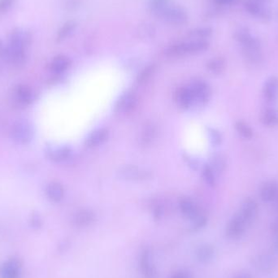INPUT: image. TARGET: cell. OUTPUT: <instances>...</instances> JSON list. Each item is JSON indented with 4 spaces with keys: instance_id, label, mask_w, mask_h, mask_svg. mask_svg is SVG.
Masks as SVG:
<instances>
[{
    "instance_id": "obj_11",
    "label": "cell",
    "mask_w": 278,
    "mask_h": 278,
    "mask_svg": "<svg viewBox=\"0 0 278 278\" xmlns=\"http://www.w3.org/2000/svg\"><path fill=\"white\" fill-rule=\"evenodd\" d=\"M246 226L248 225L244 222L240 214H236L230 220L226 226V237L231 240L239 239L245 234Z\"/></svg>"
},
{
    "instance_id": "obj_40",
    "label": "cell",
    "mask_w": 278,
    "mask_h": 278,
    "mask_svg": "<svg viewBox=\"0 0 278 278\" xmlns=\"http://www.w3.org/2000/svg\"><path fill=\"white\" fill-rule=\"evenodd\" d=\"M16 0H0V13L8 12L14 5Z\"/></svg>"
},
{
    "instance_id": "obj_22",
    "label": "cell",
    "mask_w": 278,
    "mask_h": 278,
    "mask_svg": "<svg viewBox=\"0 0 278 278\" xmlns=\"http://www.w3.org/2000/svg\"><path fill=\"white\" fill-rule=\"evenodd\" d=\"M136 104L137 99L135 96L131 93H126L120 96L115 108L118 112H128L135 107Z\"/></svg>"
},
{
    "instance_id": "obj_12",
    "label": "cell",
    "mask_w": 278,
    "mask_h": 278,
    "mask_svg": "<svg viewBox=\"0 0 278 278\" xmlns=\"http://www.w3.org/2000/svg\"><path fill=\"white\" fill-rule=\"evenodd\" d=\"M22 263L16 257L8 259L0 264V278H20Z\"/></svg>"
},
{
    "instance_id": "obj_19",
    "label": "cell",
    "mask_w": 278,
    "mask_h": 278,
    "mask_svg": "<svg viewBox=\"0 0 278 278\" xmlns=\"http://www.w3.org/2000/svg\"><path fill=\"white\" fill-rule=\"evenodd\" d=\"M264 97L267 101L274 103L278 100V77L272 76L265 81L263 88Z\"/></svg>"
},
{
    "instance_id": "obj_28",
    "label": "cell",
    "mask_w": 278,
    "mask_h": 278,
    "mask_svg": "<svg viewBox=\"0 0 278 278\" xmlns=\"http://www.w3.org/2000/svg\"><path fill=\"white\" fill-rule=\"evenodd\" d=\"M157 134V129L153 123H149L145 126L141 135V144L147 146L153 142Z\"/></svg>"
},
{
    "instance_id": "obj_36",
    "label": "cell",
    "mask_w": 278,
    "mask_h": 278,
    "mask_svg": "<svg viewBox=\"0 0 278 278\" xmlns=\"http://www.w3.org/2000/svg\"><path fill=\"white\" fill-rule=\"evenodd\" d=\"M192 221H193V223H192V226L191 227V230L192 232L200 231L207 226V218L204 215L199 214Z\"/></svg>"
},
{
    "instance_id": "obj_39",
    "label": "cell",
    "mask_w": 278,
    "mask_h": 278,
    "mask_svg": "<svg viewBox=\"0 0 278 278\" xmlns=\"http://www.w3.org/2000/svg\"><path fill=\"white\" fill-rule=\"evenodd\" d=\"M155 69V65H150L140 73V75L138 76V82H142V81H145L146 80H147L149 77H150V74L153 73Z\"/></svg>"
},
{
    "instance_id": "obj_41",
    "label": "cell",
    "mask_w": 278,
    "mask_h": 278,
    "mask_svg": "<svg viewBox=\"0 0 278 278\" xmlns=\"http://www.w3.org/2000/svg\"><path fill=\"white\" fill-rule=\"evenodd\" d=\"M170 278H192V276L187 269H178L171 275Z\"/></svg>"
},
{
    "instance_id": "obj_1",
    "label": "cell",
    "mask_w": 278,
    "mask_h": 278,
    "mask_svg": "<svg viewBox=\"0 0 278 278\" xmlns=\"http://www.w3.org/2000/svg\"><path fill=\"white\" fill-rule=\"evenodd\" d=\"M210 43L207 40L192 39L187 42L174 43L167 47L165 55L169 57H181L188 55H195L204 52L209 48Z\"/></svg>"
},
{
    "instance_id": "obj_23",
    "label": "cell",
    "mask_w": 278,
    "mask_h": 278,
    "mask_svg": "<svg viewBox=\"0 0 278 278\" xmlns=\"http://www.w3.org/2000/svg\"><path fill=\"white\" fill-rule=\"evenodd\" d=\"M71 65V61L66 55H59L54 57L50 64V69L55 74H62Z\"/></svg>"
},
{
    "instance_id": "obj_26",
    "label": "cell",
    "mask_w": 278,
    "mask_h": 278,
    "mask_svg": "<svg viewBox=\"0 0 278 278\" xmlns=\"http://www.w3.org/2000/svg\"><path fill=\"white\" fill-rule=\"evenodd\" d=\"M108 138V131L106 129H100L89 134L85 140V145L89 147H96L103 144Z\"/></svg>"
},
{
    "instance_id": "obj_31",
    "label": "cell",
    "mask_w": 278,
    "mask_h": 278,
    "mask_svg": "<svg viewBox=\"0 0 278 278\" xmlns=\"http://www.w3.org/2000/svg\"><path fill=\"white\" fill-rule=\"evenodd\" d=\"M171 4L172 0H149L148 8L150 12L158 16L165 8L170 6Z\"/></svg>"
},
{
    "instance_id": "obj_18",
    "label": "cell",
    "mask_w": 278,
    "mask_h": 278,
    "mask_svg": "<svg viewBox=\"0 0 278 278\" xmlns=\"http://www.w3.org/2000/svg\"><path fill=\"white\" fill-rule=\"evenodd\" d=\"M96 220V214L90 210L83 209L77 211L72 218L73 226L78 228H85L90 226Z\"/></svg>"
},
{
    "instance_id": "obj_34",
    "label": "cell",
    "mask_w": 278,
    "mask_h": 278,
    "mask_svg": "<svg viewBox=\"0 0 278 278\" xmlns=\"http://www.w3.org/2000/svg\"><path fill=\"white\" fill-rule=\"evenodd\" d=\"M209 165L215 175H219L223 173L226 169V161L221 155H215L214 157H211Z\"/></svg>"
},
{
    "instance_id": "obj_10",
    "label": "cell",
    "mask_w": 278,
    "mask_h": 278,
    "mask_svg": "<svg viewBox=\"0 0 278 278\" xmlns=\"http://www.w3.org/2000/svg\"><path fill=\"white\" fill-rule=\"evenodd\" d=\"M117 175L120 179L130 181H146L151 177V173L149 171L133 165L123 167L118 171Z\"/></svg>"
},
{
    "instance_id": "obj_43",
    "label": "cell",
    "mask_w": 278,
    "mask_h": 278,
    "mask_svg": "<svg viewBox=\"0 0 278 278\" xmlns=\"http://www.w3.org/2000/svg\"><path fill=\"white\" fill-rule=\"evenodd\" d=\"M271 231L275 236L278 235V218L272 221L270 226Z\"/></svg>"
},
{
    "instance_id": "obj_46",
    "label": "cell",
    "mask_w": 278,
    "mask_h": 278,
    "mask_svg": "<svg viewBox=\"0 0 278 278\" xmlns=\"http://www.w3.org/2000/svg\"><path fill=\"white\" fill-rule=\"evenodd\" d=\"M259 2L262 3V4H266L268 3L271 2L272 0H257Z\"/></svg>"
},
{
    "instance_id": "obj_7",
    "label": "cell",
    "mask_w": 278,
    "mask_h": 278,
    "mask_svg": "<svg viewBox=\"0 0 278 278\" xmlns=\"http://www.w3.org/2000/svg\"><path fill=\"white\" fill-rule=\"evenodd\" d=\"M234 39L242 47V51H260L262 44L257 37L252 35L249 28L241 27L234 33Z\"/></svg>"
},
{
    "instance_id": "obj_14",
    "label": "cell",
    "mask_w": 278,
    "mask_h": 278,
    "mask_svg": "<svg viewBox=\"0 0 278 278\" xmlns=\"http://www.w3.org/2000/svg\"><path fill=\"white\" fill-rule=\"evenodd\" d=\"M45 153L47 155V158L54 162L61 163L68 161L71 157L72 150L70 146L67 145L63 146H47L45 149Z\"/></svg>"
},
{
    "instance_id": "obj_30",
    "label": "cell",
    "mask_w": 278,
    "mask_h": 278,
    "mask_svg": "<svg viewBox=\"0 0 278 278\" xmlns=\"http://www.w3.org/2000/svg\"><path fill=\"white\" fill-rule=\"evenodd\" d=\"M213 35V29L211 27L203 26L197 27L188 32V35L192 39H200V40H207L208 38Z\"/></svg>"
},
{
    "instance_id": "obj_27",
    "label": "cell",
    "mask_w": 278,
    "mask_h": 278,
    "mask_svg": "<svg viewBox=\"0 0 278 278\" xmlns=\"http://www.w3.org/2000/svg\"><path fill=\"white\" fill-rule=\"evenodd\" d=\"M177 102L183 108H190L195 103V98L190 88H182L177 95Z\"/></svg>"
},
{
    "instance_id": "obj_15",
    "label": "cell",
    "mask_w": 278,
    "mask_h": 278,
    "mask_svg": "<svg viewBox=\"0 0 278 278\" xmlns=\"http://www.w3.org/2000/svg\"><path fill=\"white\" fill-rule=\"evenodd\" d=\"M194 254L198 262L202 264H207L213 261L217 253L212 244L203 242L195 248Z\"/></svg>"
},
{
    "instance_id": "obj_25",
    "label": "cell",
    "mask_w": 278,
    "mask_h": 278,
    "mask_svg": "<svg viewBox=\"0 0 278 278\" xmlns=\"http://www.w3.org/2000/svg\"><path fill=\"white\" fill-rule=\"evenodd\" d=\"M77 28V23L75 20H70L66 21L57 32V43H62L64 41L69 39V37L72 36L74 34Z\"/></svg>"
},
{
    "instance_id": "obj_4",
    "label": "cell",
    "mask_w": 278,
    "mask_h": 278,
    "mask_svg": "<svg viewBox=\"0 0 278 278\" xmlns=\"http://www.w3.org/2000/svg\"><path fill=\"white\" fill-rule=\"evenodd\" d=\"M11 100L13 105L17 108H27L35 103L37 96L32 88L24 84L15 85L11 94Z\"/></svg>"
},
{
    "instance_id": "obj_44",
    "label": "cell",
    "mask_w": 278,
    "mask_h": 278,
    "mask_svg": "<svg viewBox=\"0 0 278 278\" xmlns=\"http://www.w3.org/2000/svg\"><path fill=\"white\" fill-rule=\"evenodd\" d=\"M272 249H273L275 254L278 256V235L275 236L274 241L272 243Z\"/></svg>"
},
{
    "instance_id": "obj_2",
    "label": "cell",
    "mask_w": 278,
    "mask_h": 278,
    "mask_svg": "<svg viewBox=\"0 0 278 278\" xmlns=\"http://www.w3.org/2000/svg\"><path fill=\"white\" fill-rule=\"evenodd\" d=\"M9 134L12 142L16 144L27 146L35 139V126L27 119H19L12 125Z\"/></svg>"
},
{
    "instance_id": "obj_45",
    "label": "cell",
    "mask_w": 278,
    "mask_h": 278,
    "mask_svg": "<svg viewBox=\"0 0 278 278\" xmlns=\"http://www.w3.org/2000/svg\"><path fill=\"white\" fill-rule=\"evenodd\" d=\"M234 278H252V275L250 274V273H248V272H242V273H240V274L237 275V276H235V277Z\"/></svg>"
},
{
    "instance_id": "obj_42",
    "label": "cell",
    "mask_w": 278,
    "mask_h": 278,
    "mask_svg": "<svg viewBox=\"0 0 278 278\" xmlns=\"http://www.w3.org/2000/svg\"><path fill=\"white\" fill-rule=\"evenodd\" d=\"M237 0H214V2L218 6H227L230 4H234Z\"/></svg>"
},
{
    "instance_id": "obj_3",
    "label": "cell",
    "mask_w": 278,
    "mask_h": 278,
    "mask_svg": "<svg viewBox=\"0 0 278 278\" xmlns=\"http://www.w3.org/2000/svg\"><path fill=\"white\" fill-rule=\"evenodd\" d=\"M0 56L5 63L10 65L12 67L22 68L26 65V49L16 47L14 45L9 44L0 51Z\"/></svg>"
},
{
    "instance_id": "obj_5",
    "label": "cell",
    "mask_w": 278,
    "mask_h": 278,
    "mask_svg": "<svg viewBox=\"0 0 278 278\" xmlns=\"http://www.w3.org/2000/svg\"><path fill=\"white\" fill-rule=\"evenodd\" d=\"M138 268L144 278H158L159 272L155 263L154 254L150 248H142L138 256Z\"/></svg>"
},
{
    "instance_id": "obj_9",
    "label": "cell",
    "mask_w": 278,
    "mask_h": 278,
    "mask_svg": "<svg viewBox=\"0 0 278 278\" xmlns=\"http://www.w3.org/2000/svg\"><path fill=\"white\" fill-rule=\"evenodd\" d=\"M243 7L248 14L263 21H269L272 19V12L266 5L257 0H245Z\"/></svg>"
},
{
    "instance_id": "obj_32",
    "label": "cell",
    "mask_w": 278,
    "mask_h": 278,
    "mask_svg": "<svg viewBox=\"0 0 278 278\" xmlns=\"http://www.w3.org/2000/svg\"><path fill=\"white\" fill-rule=\"evenodd\" d=\"M236 132L238 133L241 138L249 140L253 137V130L251 128L249 125L246 124V122L242 120H238L234 125Z\"/></svg>"
},
{
    "instance_id": "obj_47",
    "label": "cell",
    "mask_w": 278,
    "mask_h": 278,
    "mask_svg": "<svg viewBox=\"0 0 278 278\" xmlns=\"http://www.w3.org/2000/svg\"><path fill=\"white\" fill-rule=\"evenodd\" d=\"M275 210L278 212V197L276 198V200H275Z\"/></svg>"
},
{
    "instance_id": "obj_21",
    "label": "cell",
    "mask_w": 278,
    "mask_h": 278,
    "mask_svg": "<svg viewBox=\"0 0 278 278\" xmlns=\"http://www.w3.org/2000/svg\"><path fill=\"white\" fill-rule=\"evenodd\" d=\"M46 196L52 203H59L63 199L65 190L58 182L49 183L45 189Z\"/></svg>"
},
{
    "instance_id": "obj_24",
    "label": "cell",
    "mask_w": 278,
    "mask_h": 278,
    "mask_svg": "<svg viewBox=\"0 0 278 278\" xmlns=\"http://www.w3.org/2000/svg\"><path fill=\"white\" fill-rule=\"evenodd\" d=\"M179 207L181 213L185 215L186 218H189L191 221L199 215L198 207L194 203L193 200L188 198H183L179 202Z\"/></svg>"
},
{
    "instance_id": "obj_35",
    "label": "cell",
    "mask_w": 278,
    "mask_h": 278,
    "mask_svg": "<svg viewBox=\"0 0 278 278\" xmlns=\"http://www.w3.org/2000/svg\"><path fill=\"white\" fill-rule=\"evenodd\" d=\"M207 134L210 143L213 146H219L222 142V136L218 130L211 127H207Z\"/></svg>"
},
{
    "instance_id": "obj_6",
    "label": "cell",
    "mask_w": 278,
    "mask_h": 278,
    "mask_svg": "<svg viewBox=\"0 0 278 278\" xmlns=\"http://www.w3.org/2000/svg\"><path fill=\"white\" fill-rule=\"evenodd\" d=\"M158 16L165 22L174 26H182L189 20V16L185 8L173 4L165 8Z\"/></svg>"
},
{
    "instance_id": "obj_38",
    "label": "cell",
    "mask_w": 278,
    "mask_h": 278,
    "mask_svg": "<svg viewBox=\"0 0 278 278\" xmlns=\"http://www.w3.org/2000/svg\"><path fill=\"white\" fill-rule=\"evenodd\" d=\"M28 224L34 230H39L43 226V218L39 212L34 211L28 220Z\"/></svg>"
},
{
    "instance_id": "obj_17",
    "label": "cell",
    "mask_w": 278,
    "mask_h": 278,
    "mask_svg": "<svg viewBox=\"0 0 278 278\" xmlns=\"http://www.w3.org/2000/svg\"><path fill=\"white\" fill-rule=\"evenodd\" d=\"M190 89L193 94L195 102L203 104L209 100L211 89H210L209 85H207L205 81H201V80L195 81L191 84Z\"/></svg>"
},
{
    "instance_id": "obj_13",
    "label": "cell",
    "mask_w": 278,
    "mask_h": 278,
    "mask_svg": "<svg viewBox=\"0 0 278 278\" xmlns=\"http://www.w3.org/2000/svg\"><path fill=\"white\" fill-rule=\"evenodd\" d=\"M33 36L26 28H15L8 36V43L27 49L32 43Z\"/></svg>"
},
{
    "instance_id": "obj_29",
    "label": "cell",
    "mask_w": 278,
    "mask_h": 278,
    "mask_svg": "<svg viewBox=\"0 0 278 278\" xmlns=\"http://www.w3.org/2000/svg\"><path fill=\"white\" fill-rule=\"evenodd\" d=\"M261 121L268 127L278 126V110L275 108L265 110L261 116Z\"/></svg>"
},
{
    "instance_id": "obj_8",
    "label": "cell",
    "mask_w": 278,
    "mask_h": 278,
    "mask_svg": "<svg viewBox=\"0 0 278 278\" xmlns=\"http://www.w3.org/2000/svg\"><path fill=\"white\" fill-rule=\"evenodd\" d=\"M251 264L259 272L269 274L276 270L277 261L274 256L263 253L253 256L251 260Z\"/></svg>"
},
{
    "instance_id": "obj_37",
    "label": "cell",
    "mask_w": 278,
    "mask_h": 278,
    "mask_svg": "<svg viewBox=\"0 0 278 278\" xmlns=\"http://www.w3.org/2000/svg\"><path fill=\"white\" fill-rule=\"evenodd\" d=\"M203 177L207 185L211 186V187H213L215 185V173L211 169L209 165H206L205 166L203 167Z\"/></svg>"
},
{
    "instance_id": "obj_33",
    "label": "cell",
    "mask_w": 278,
    "mask_h": 278,
    "mask_svg": "<svg viewBox=\"0 0 278 278\" xmlns=\"http://www.w3.org/2000/svg\"><path fill=\"white\" fill-rule=\"evenodd\" d=\"M225 68H226V61L220 57L211 59L207 64V69H208V71L215 75L221 74L224 71Z\"/></svg>"
},
{
    "instance_id": "obj_20",
    "label": "cell",
    "mask_w": 278,
    "mask_h": 278,
    "mask_svg": "<svg viewBox=\"0 0 278 278\" xmlns=\"http://www.w3.org/2000/svg\"><path fill=\"white\" fill-rule=\"evenodd\" d=\"M260 199L264 203H272L278 197V184L275 181H268L262 186L260 191Z\"/></svg>"
},
{
    "instance_id": "obj_16",
    "label": "cell",
    "mask_w": 278,
    "mask_h": 278,
    "mask_svg": "<svg viewBox=\"0 0 278 278\" xmlns=\"http://www.w3.org/2000/svg\"><path fill=\"white\" fill-rule=\"evenodd\" d=\"M258 211L259 207L257 202L252 198H248L242 203L239 214L244 222H246L248 226H249L256 220V217L258 215Z\"/></svg>"
},
{
    "instance_id": "obj_48",
    "label": "cell",
    "mask_w": 278,
    "mask_h": 278,
    "mask_svg": "<svg viewBox=\"0 0 278 278\" xmlns=\"http://www.w3.org/2000/svg\"><path fill=\"white\" fill-rule=\"evenodd\" d=\"M3 48V42L2 41L0 40V51H1V50H2Z\"/></svg>"
}]
</instances>
